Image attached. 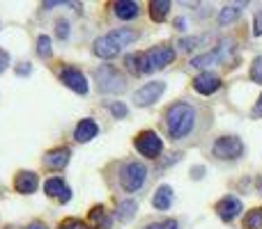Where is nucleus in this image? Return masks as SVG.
Returning a JSON list of instances; mask_svg holds the SVG:
<instances>
[{
    "mask_svg": "<svg viewBox=\"0 0 262 229\" xmlns=\"http://www.w3.org/2000/svg\"><path fill=\"white\" fill-rule=\"evenodd\" d=\"M209 126V113L191 101H175L163 113L166 135L177 144H193L205 135Z\"/></svg>",
    "mask_w": 262,
    "mask_h": 229,
    "instance_id": "obj_1",
    "label": "nucleus"
},
{
    "mask_svg": "<svg viewBox=\"0 0 262 229\" xmlns=\"http://www.w3.org/2000/svg\"><path fill=\"white\" fill-rule=\"evenodd\" d=\"M136 39H138V32L136 30H131V28H120V30H113V32H108V35L99 37V39L95 41V46H92V50H95L97 58L111 60V58H115V55H120V50H122L124 46L134 44Z\"/></svg>",
    "mask_w": 262,
    "mask_h": 229,
    "instance_id": "obj_2",
    "label": "nucleus"
},
{
    "mask_svg": "<svg viewBox=\"0 0 262 229\" xmlns=\"http://www.w3.org/2000/svg\"><path fill=\"white\" fill-rule=\"evenodd\" d=\"M147 167L138 161H127L120 165L118 172V181L127 193H138L145 184H147Z\"/></svg>",
    "mask_w": 262,
    "mask_h": 229,
    "instance_id": "obj_3",
    "label": "nucleus"
},
{
    "mask_svg": "<svg viewBox=\"0 0 262 229\" xmlns=\"http://www.w3.org/2000/svg\"><path fill=\"white\" fill-rule=\"evenodd\" d=\"M95 81L99 92H104V94H120L127 90V78L111 64H101L99 69H95Z\"/></svg>",
    "mask_w": 262,
    "mask_h": 229,
    "instance_id": "obj_4",
    "label": "nucleus"
},
{
    "mask_svg": "<svg viewBox=\"0 0 262 229\" xmlns=\"http://www.w3.org/2000/svg\"><path fill=\"white\" fill-rule=\"evenodd\" d=\"M175 60V48L172 46H154L147 53H140V73H152L157 69H163Z\"/></svg>",
    "mask_w": 262,
    "mask_h": 229,
    "instance_id": "obj_5",
    "label": "nucleus"
},
{
    "mask_svg": "<svg viewBox=\"0 0 262 229\" xmlns=\"http://www.w3.org/2000/svg\"><path fill=\"white\" fill-rule=\"evenodd\" d=\"M212 151L219 161H237V158L244 154V142H242L237 135H221V138L214 142Z\"/></svg>",
    "mask_w": 262,
    "mask_h": 229,
    "instance_id": "obj_6",
    "label": "nucleus"
},
{
    "mask_svg": "<svg viewBox=\"0 0 262 229\" xmlns=\"http://www.w3.org/2000/svg\"><path fill=\"white\" fill-rule=\"evenodd\" d=\"M134 147L147 158H157L159 154L163 151V142L154 131H143V133H138L134 140Z\"/></svg>",
    "mask_w": 262,
    "mask_h": 229,
    "instance_id": "obj_7",
    "label": "nucleus"
},
{
    "mask_svg": "<svg viewBox=\"0 0 262 229\" xmlns=\"http://www.w3.org/2000/svg\"><path fill=\"white\" fill-rule=\"evenodd\" d=\"M230 48H232L230 41H223V44L216 46L214 50H207V53H203V55H195V58L191 60V67L203 69V67H212V64L223 62V60H228V50Z\"/></svg>",
    "mask_w": 262,
    "mask_h": 229,
    "instance_id": "obj_8",
    "label": "nucleus"
},
{
    "mask_svg": "<svg viewBox=\"0 0 262 229\" xmlns=\"http://www.w3.org/2000/svg\"><path fill=\"white\" fill-rule=\"evenodd\" d=\"M163 90H166V83H161V81L145 83V85L140 87V90L134 94V104L138 106V108H145V106H152L154 101H157L159 96L163 94Z\"/></svg>",
    "mask_w": 262,
    "mask_h": 229,
    "instance_id": "obj_9",
    "label": "nucleus"
},
{
    "mask_svg": "<svg viewBox=\"0 0 262 229\" xmlns=\"http://www.w3.org/2000/svg\"><path fill=\"white\" fill-rule=\"evenodd\" d=\"M242 211H244V207H242L239 197H235V195H226L223 199L216 202V213L223 222H232Z\"/></svg>",
    "mask_w": 262,
    "mask_h": 229,
    "instance_id": "obj_10",
    "label": "nucleus"
},
{
    "mask_svg": "<svg viewBox=\"0 0 262 229\" xmlns=\"http://www.w3.org/2000/svg\"><path fill=\"white\" fill-rule=\"evenodd\" d=\"M60 81L76 94H88V78L83 76V71H78L76 67H67L60 73Z\"/></svg>",
    "mask_w": 262,
    "mask_h": 229,
    "instance_id": "obj_11",
    "label": "nucleus"
},
{
    "mask_svg": "<svg viewBox=\"0 0 262 229\" xmlns=\"http://www.w3.org/2000/svg\"><path fill=\"white\" fill-rule=\"evenodd\" d=\"M193 87H195L198 94L209 96V94H214V92H219V87H221V78L212 71H203L193 78Z\"/></svg>",
    "mask_w": 262,
    "mask_h": 229,
    "instance_id": "obj_12",
    "label": "nucleus"
},
{
    "mask_svg": "<svg viewBox=\"0 0 262 229\" xmlns=\"http://www.w3.org/2000/svg\"><path fill=\"white\" fill-rule=\"evenodd\" d=\"M44 193L49 195V197H55L60 204L69 202V197H72V193H69V186L64 184L62 179H58V176H53V179H49L44 184Z\"/></svg>",
    "mask_w": 262,
    "mask_h": 229,
    "instance_id": "obj_13",
    "label": "nucleus"
},
{
    "mask_svg": "<svg viewBox=\"0 0 262 229\" xmlns=\"http://www.w3.org/2000/svg\"><path fill=\"white\" fill-rule=\"evenodd\" d=\"M69 156H72V151H69L67 147L51 149V151H46V156H44V165L49 167V170H62V167L69 163Z\"/></svg>",
    "mask_w": 262,
    "mask_h": 229,
    "instance_id": "obj_14",
    "label": "nucleus"
},
{
    "mask_svg": "<svg viewBox=\"0 0 262 229\" xmlns=\"http://www.w3.org/2000/svg\"><path fill=\"white\" fill-rule=\"evenodd\" d=\"M37 184H39V179H37L35 172H18L16 179H14V188H16L21 195L35 193V190H37Z\"/></svg>",
    "mask_w": 262,
    "mask_h": 229,
    "instance_id": "obj_15",
    "label": "nucleus"
},
{
    "mask_svg": "<svg viewBox=\"0 0 262 229\" xmlns=\"http://www.w3.org/2000/svg\"><path fill=\"white\" fill-rule=\"evenodd\" d=\"M97 133H99V126H97L95 121L81 119L76 126V131H74V138H76V142H90L92 138H97Z\"/></svg>",
    "mask_w": 262,
    "mask_h": 229,
    "instance_id": "obj_16",
    "label": "nucleus"
},
{
    "mask_svg": "<svg viewBox=\"0 0 262 229\" xmlns=\"http://www.w3.org/2000/svg\"><path fill=\"white\" fill-rule=\"evenodd\" d=\"M152 204H154V209H159V211L170 209V204H172V188L170 186H159L154 197H152Z\"/></svg>",
    "mask_w": 262,
    "mask_h": 229,
    "instance_id": "obj_17",
    "label": "nucleus"
},
{
    "mask_svg": "<svg viewBox=\"0 0 262 229\" xmlns=\"http://www.w3.org/2000/svg\"><path fill=\"white\" fill-rule=\"evenodd\" d=\"M88 222H90L95 229H111V218H108V213H106L104 207L92 209L90 216H88Z\"/></svg>",
    "mask_w": 262,
    "mask_h": 229,
    "instance_id": "obj_18",
    "label": "nucleus"
},
{
    "mask_svg": "<svg viewBox=\"0 0 262 229\" xmlns=\"http://www.w3.org/2000/svg\"><path fill=\"white\" fill-rule=\"evenodd\" d=\"M115 16L124 18V21L136 18L138 16V3H131V0H120V3H115Z\"/></svg>",
    "mask_w": 262,
    "mask_h": 229,
    "instance_id": "obj_19",
    "label": "nucleus"
},
{
    "mask_svg": "<svg viewBox=\"0 0 262 229\" xmlns=\"http://www.w3.org/2000/svg\"><path fill=\"white\" fill-rule=\"evenodd\" d=\"M168 9H170L168 0H154V3H149V16H152V21H163L168 16Z\"/></svg>",
    "mask_w": 262,
    "mask_h": 229,
    "instance_id": "obj_20",
    "label": "nucleus"
},
{
    "mask_svg": "<svg viewBox=\"0 0 262 229\" xmlns=\"http://www.w3.org/2000/svg\"><path fill=\"white\" fill-rule=\"evenodd\" d=\"M136 209H138V204H136L134 199H124V202H120V207H118V220L120 222H129L131 218H134Z\"/></svg>",
    "mask_w": 262,
    "mask_h": 229,
    "instance_id": "obj_21",
    "label": "nucleus"
},
{
    "mask_svg": "<svg viewBox=\"0 0 262 229\" xmlns=\"http://www.w3.org/2000/svg\"><path fill=\"white\" fill-rule=\"evenodd\" d=\"M212 39V35H195V37H184V39H180V48L182 50H193V48H198V46H203L205 41H209Z\"/></svg>",
    "mask_w": 262,
    "mask_h": 229,
    "instance_id": "obj_22",
    "label": "nucleus"
},
{
    "mask_svg": "<svg viewBox=\"0 0 262 229\" xmlns=\"http://www.w3.org/2000/svg\"><path fill=\"white\" fill-rule=\"evenodd\" d=\"M244 229H262V207L260 209H253V211L246 213Z\"/></svg>",
    "mask_w": 262,
    "mask_h": 229,
    "instance_id": "obj_23",
    "label": "nucleus"
},
{
    "mask_svg": "<svg viewBox=\"0 0 262 229\" xmlns=\"http://www.w3.org/2000/svg\"><path fill=\"white\" fill-rule=\"evenodd\" d=\"M239 12L242 9L237 7V5H228V7H223L221 14H219V23H221V26H228V23H232L237 16H239Z\"/></svg>",
    "mask_w": 262,
    "mask_h": 229,
    "instance_id": "obj_24",
    "label": "nucleus"
},
{
    "mask_svg": "<svg viewBox=\"0 0 262 229\" xmlns=\"http://www.w3.org/2000/svg\"><path fill=\"white\" fill-rule=\"evenodd\" d=\"M37 53L41 55V58H51V39L46 35H39V39H37Z\"/></svg>",
    "mask_w": 262,
    "mask_h": 229,
    "instance_id": "obj_25",
    "label": "nucleus"
},
{
    "mask_svg": "<svg viewBox=\"0 0 262 229\" xmlns=\"http://www.w3.org/2000/svg\"><path fill=\"white\" fill-rule=\"evenodd\" d=\"M124 64H127V69L134 76H138L140 73V53H131L127 55V60H124Z\"/></svg>",
    "mask_w": 262,
    "mask_h": 229,
    "instance_id": "obj_26",
    "label": "nucleus"
},
{
    "mask_svg": "<svg viewBox=\"0 0 262 229\" xmlns=\"http://www.w3.org/2000/svg\"><path fill=\"white\" fill-rule=\"evenodd\" d=\"M251 78H253L255 83H262V55L255 58L253 64H251Z\"/></svg>",
    "mask_w": 262,
    "mask_h": 229,
    "instance_id": "obj_27",
    "label": "nucleus"
},
{
    "mask_svg": "<svg viewBox=\"0 0 262 229\" xmlns=\"http://www.w3.org/2000/svg\"><path fill=\"white\" fill-rule=\"evenodd\" d=\"M60 229H90L83 220H78V218H67L64 222H60Z\"/></svg>",
    "mask_w": 262,
    "mask_h": 229,
    "instance_id": "obj_28",
    "label": "nucleus"
},
{
    "mask_svg": "<svg viewBox=\"0 0 262 229\" xmlns=\"http://www.w3.org/2000/svg\"><path fill=\"white\" fill-rule=\"evenodd\" d=\"M145 229H177V222L166 218V220H157V222H149Z\"/></svg>",
    "mask_w": 262,
    "mask_h": 229,
    "instance_id": "obj_29",
    "label": "nucleus"
},
{
    "mask_svg": "<svg viewBox=\"0 0 262 229\" xmlns=\"http://www.w3.org/2000/svg\"><path fill=\"white\" fill-rule=\"evenodd\" d=\"M253 35L260 37L262 35V9L255 12V18H253Z\"/></svg>",
    "mask_w": 262,
    "mask_h": 229,
    "instance_id": "obj_30",
    "label": "nucleus"
},
{
    "mask_svg": "<svg viewBox=\"0 0 262 229\" xmlns=\"http://www.w3.org/2000/svg\"><path fill=\"white\" fill-rule=\"evenodd\" d=\"M111 113H113L115 117H124L127 115V106L124 104H111Z\"/></svg>",
    "mask_w": 262,
    "mask_h": 229,
    "instance_id": "obj_31",
    "label": "nucleus"
},
{
    "mask_svg": "<svg viewBox=\"0 0 262 229\" xmlns=\"http://www.w3.org/2000/svg\"><path fill=\"white\" fill-rule=\"evenodd\" d=\"M7 67H9V53L0 48V73H3Z\"/></svg>",
    "mask_w": 262,
    "mask_h": 229,
    "instance_id": "obj_32",
    "label": "nucleus"
},
{
    "mask_svg": "<svg viewBox=\"0 0 262 229\" xmlns=\"http://www.w3.org/2000/svg\"><path fill=\"white\" fill-rule=\"evenodd\" d=\"M67 35H69V26H67V21H58V37H60V39H64Z\"/></svg>",
    "mask_w": 262,
    "mask_h": 229,
    "instance_id": "obj_33",
    "label": "nucleus"
},
{
    "mask_svg": "<svg viewBox=\"0 0 262 229\" xmlns=\"http://www.w3.org/2000/svg\"><path fill=\"white\" fill-rule=\"evenodd\" d=\"M30 71H32L30 64H21V67H16V73H18V76H26V73H30Z\"/></svg>",
    "mask_w": 262,
    "mask_h": 229,
    "instance_id": "obj_34",
    "label": "nucleus"
},
{
    "mask_svg": "<svg viewBox=\"0 0 262 229\" xmlns=\"http://www.w3.org/2000/svg\"><path fill=\"white\" fill-rule=\"evenodd\" d=\"M26 229H49L44 225V222H39V220H35V222H30V225H28Z\"/></svg>",
    "mask_w": 262,
    "mask_h": 229,
    "instance_id": "obj_35",
    "label": "nucleus"
},
{
    "mask_svg": "<svg viewBox=\"0 0 262 229\" xmlns=\"http://www.w3.org/2000/svg\"><path fill=\"white\" fill-rule=\"evenodd\" d=\"M253 115H255V117H262V96L258 99V104H255V108H253Z\"/></svg>",
    "mask_w": 262,
    "mask_h": 229,
    "instance_id": "obj_36",
    "label": "nucleus"
}]
</instances>
